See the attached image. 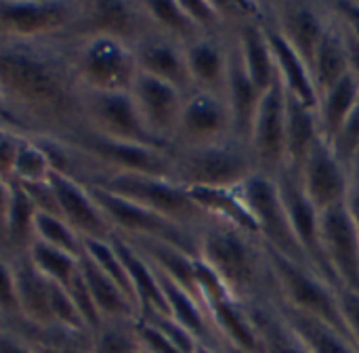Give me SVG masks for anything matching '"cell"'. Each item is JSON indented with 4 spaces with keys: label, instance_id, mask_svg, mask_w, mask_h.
<instances>
[{
    "label": "cell",
    "instance_id": "cell-45",
    "mask_svg": "<svg viewBox=\"0 0 359 353\" xmlns=\"http://www.w3.org/2000/svg\"><path fill=\"white\" fill-rule=\"evenodd\" d=\"M330 17L347 32L359 38V2L343 0V2H326Z\"/></svg>",
    "mask_w": 359,
    "mask_h": 353
},
{
    "label": "cell",
    "instance_id": "cell-42",
    "mask_svg": "<svg viewBox=\"0 0 359 353\" xmlns=\"http://www.w3.org/2000/svg\"><path fill=\"white\" fill-rule=\"evenodd\" d=\"M334 152V156L339 158V162L353 173L359 166V101L355 109L349 114V118L343 122V126L339 128V133L332 137V141L328 143Z\"/></svg>",
    "mask_w": 359,
    "mask_h": 353
},
{
    "label": "cell",
    "instance_id": "cell-30",
    "mask_svg": "<svg viewBox=\"0 0 359 353\" xmlns=\"http://www.w3.org/2000/svg\"><path fill=\"white\" fill-rule=\"evenodd\" d=\"M273 303L282 320L297 335V339L309 349V353H359L355 345L343 333L328 326L326 322L311 318L303 312H297L278 299Z\"/></svg>",
    "mask_w": 359,
    "mask_h": 353
},
{
    "label": "cell",
    "instance_id": "cell-10",
    "mask_svg": "<svg viewBox=\"0 0 359 353\" xmlns=\"http://www.w3.org/2000/svg\"><path fill=\"white\" fill-rule=\"evenodd\" d=\"M107 223L120 238H149L177 246L179 251L198 257V234L179 227L177 223L101 187L86 185Z\"/></svg>",
    "mask_w": 359,
    "mask_h": 353
},
{
    "label": "cell",
    "instance_id": "cell-32",
    "mask_svg": "<svg viewBox=\"0 0 359 353\" xmlns=\"http://www.w3.org/2000/svg\"><path fill=\"white\" fill-rule=\"evenodd\" d=\"M273 301L246 303L250 320L259 335V353H309L282 320Z\"/></svg>",
    "mask_w": 359,
    "mask_h": 353
},
{
    "label": "cell",
    "instance_id": "cell-25",
    "mask_svg": "<svg viewBox=\"0 0 359 353\" xmlns=\"http://www.w3.org/2000/svg\"><path fill=\"white\" fill-rule=\"evenodd\" d=\"M263 91L255 86L250 76L246 74L242 59L238 55L236 42L229 36V74H227V84H225V101L231 114V124H233V137L248 143L255 116L259 112V105L263 101Z\"/></svg>",
    "mask_w": 359,
    "mask_h": 353
},
{
    "label": "cell",
    "instance_id": "cell-24",
    "mask_svg": "<svg viewBox=\"0 0 359 353\" xmlns=\"http://www.w3.org/2000/svg\"><path fill=\"white\" fill-rule=\"evenodd\" d=\"M111 244L116 248V253L120 255L130 288H133V297L137 303V312H139V322L147 320L151 316H168V307H166V299L158 280L156 269L151 267V263L139 255L124 238L114 236Z\"/></svg>",
    "mask_w": 359,
    "mask_h": 353
},
{
    "label": "cell",
    "instance_id": "cell-53",
    "mask_svg": "<svg viewBox=\"0 0 359 353\" xmlns=\"http://www.w3.org/2000/svg\"><path fill=\"white\" fill-rule=\"evenodd\" d=\"M196 353H221L217 347H208V345H198Z\"/></svg>",
    "mask_w": 359,
    "mask_h": 353
},
{
    "label": "cell",
    "instance_id": "cell-39",
    "mask_svg": "<svg viewBox=\"0 0 359 353\" xmlns=\"http://www.w3.org/2000/svg\"><path fill=\"white\" fill-rule=\"evenodd\" d=\"M93 353H141L143 343L137 322H103L90 341Z\"/></svg>",
    "mask_w": 359,
    "mask_h": 353
},
{
    "label": "cell",
    "instance_id": "cell-8",
    "mask_svg": "<svg viewBox=\"0 0 359 353\" xmlns=\"http://www.w3.org/2000/svg\"><path fill=\"white\" fill-rule=\"evenodd\" d=\"M63 143L78 149L90 162L93 175L86 181L99 175H109V173H135V175H151V177L170 179L168 149L114 141V139L95 135L86 128L76 131L74 135L63 139Z\"/></svg>",
    "mask_w": 359,
    "mask_h": 353
},
{
    "label": "cell",
    "instance_id": "cell-22",
    "mask_svg": "<svg viewBox=\"0 0 359 353\" xmlns=\"http://www.w3.org/2000/svg\"><path fill=\"white\" fill-rule=\"evenodd\" d=\"M15 269L17 303L23 326L17 331H57L53 322V280L42 276L27 253L11 259ZM63 333V331H61ZM80 337V335H78Z\"/></svg>",
    "mask_w": 359,
    "mask_h": 353
},
{
    "label": "cell",
    "instance_id": "cell-21",
    "mask_svg": "<svg viewBox=\"0 0 359 353\" xmlns=\"http://www.w3.org/2000/svg\"><path fill=\"white\" fill-rule=\"evenodd\" d=\"M133 53L137 59L139 74L151 76L156 80H162L185 95H189L191 80L187 69V57H185V44L156 32L147 29L135 44Z\"/></svg>",
    "mask_w": 359,
    "mask_h": 353
},
{
    "label": "cell",
    "instance_id": "cell-34",
    "mask_svg": "<svg viewBox=\"0 0 359 353\" xmlns=\"http://www.w3.org/2000/svg\"><path fill=\"white\" fill-rule=\"evenodd\" d=\"M311 76H313V86H316L318 97L349 76V59H347L343 32L334 23V19L330 21V27L316 53V59L311 65Z\"/></svg>",
    "mask_w": 359,
    "mask_h": 353
},
{
    "label": "cell",
    "instance_id": "cell-5",
    "mask_svg": "<svg viewBox=\"0 0 359 353\" xmlns=\"http://www.w3.org/2000/svg\"><path fill=\"white\" fill-rule=\"evenodd\" d=\"M72 74L82 91L90 93H128L139 76L133 44L90 36L65 42Z\"/></svg>",
    "mask_w": 359,
    "mask_h": 353
},
{
    "label": "cell",
    "instance_id": "cell-6",
    "mask_svg": "<svg viewBox=\"0 0 359 353\" xmlns=\"http://www.w3.org/2000/svg\"><path fill=\"white\" fill-rule=\"evenodd\" d=\"M267 255H269L273 276H276L278 301L290 305L297 312H303L311 318L326 322L328 326L337 328L339 333H343L351 341V337L345 328L343 314H341L339 288L332 286L330 282H326L313 269L299 265V263L278 255L271 248H267Z\"/></svg>",
    "mask_w": 359,
    "mask_h": 353
},
{
    "label": "cell",
    "instance_id": "cell-49",
    "mask_svg": "<svg viewBox=\"0 0 359 353\" xmlns=\"http://www.w3.org/2000/svg\"><path fill=\"white\" fill-rule=\"evenodd\" d=\"M0 128L11 131V133H17L21 137H32V133L25 128V124L11 112V107L6 105V101L2 99V95H0Z\"/></svg>",
    "mask_w": 359,
    "mask_h": 353
},
{
    "label": "cell",
    "instance_id": "cell-15",
    "mask_svg": "<svg viewBox=\"0 0 359 353\" xmlns=\"http://www.w3.org/2000/svg\"><path fill=\"white\" fill-rule=\"evenodd\" d=\"M276 183H278L282 202L286 206V213L290 217L297 242L301 244L311 269L318 276H322L326 282H330L332 286L339 288V284H337V280H334V276L330 272V265L326 261L324 246H322L320 211L309 202V198L305 196V192L301 187V181H299L297 173H292L290 168L282 171L276 177Z\"/></svg>",
    "mask_w": 359,
    "mask_h": 353
},
{
    "label": "cell",
    "instance_id": "cell-19",
    "mask_svg": "<svg viewBox=\"0 0 359 353\" xmlns=\"http://www.w3.org/2000/svg\"><path fill=\"white\" fill-rule=\"evenodd\" d=\"M297 177L305 196L320 213L341 206L349 198L351 173L339 162L332 147L324 139L311 149Z\"/></svg>",
    "mask_w": 359,
    "mask_h": 353
},
{
    "label": "cell",
    "instance_id": "cell-11",
    "mask_svg": "<svg viewBox=\"0 0 359 353\" xmlns=\"http://www.w3.org/2000/svg\"><path fill=\"white\" fill-rule=\"evenodd\" d=\"M82 120L84 128L95 135L133 145L168 149L147 133L130 93L82 91Z\"/></svg>",
    "mask_w": 359,
    "mask_h": 353
},
{
    "label": "cell",
    "instance_id": "cell-29",
    "mask_svg": "<svg viewBox=\"0 0 359 353\" xmlns=\"http://www.w3.org/2000/svg\"><path fill=\"white\" fill-rule=\"evenodd\" d=\"M238 55L242 59V65L255 86L263 93H267L278 82V72L273 63V55L263 29V23H248L231 34Z\"/></svg>",
    "mask_w": 359,
    "mask_h": 353
},
{
    "label": "cell",
    "instance_id": "cell-12",
    "mask_svg": "<svg viewBox=\"0 0 359 353\" xmlns=\"http://www.w3.org/2000/svg\"><path fill=\"white\" fill-rule=\"evenodd\" d=\"M147 29H151V25L143 0H82L80 17L63 42L107 36L135 44Z\"/></svg>",
    "mask_w": 359,
    "mask_h": 353
},
{
    "label": "cell",
    "instance_id": "cell-44",
    "mask_svg": "<svg viewBox=\"0 0 359 353\" xmlns=\"http://www.w3.org/2000/svg\"><path fill=\"white\" fill-rule=\"evenodd\" d=\"M339 303H341L345 328L359 352V293L349 288H339Z\"/></svg>",
    "mask_w": 359,
    "mask_h": 353
},
{
    "label": "cell",
    "instance_id": "cell-3",
    "mask_svg": "<svg viewBox=\"0 0 359 353\" xmlns=\"http://www.w3.org/2000/svg\"><path fill=\"white\" fill-rule=\"evenodd\" d=\"M170 179L185 189H238L257 173L248 143L227 139L212 145L170 147Z\"/></svg>",
    "mask_w": 359,
    "mask_h": 353
},
{
    "label": "cell",
    "instance_id": "cell-41",
    "mask_svg": "<svg viewBox=\"0 0 359 353\" xmlns=\"http://www.w3.org/2000/svg\"><path fill=\"white\" fill-rule=\"evenodd\" d=\"M0 326L17 333L23 322L17 303V286H15V269L11 259L0 255Z\"/></svg>",
    "mask_w": 359,
    "mask_h": 353
},
{
    "label": "cell",
    "instance_id": "cell-4",
    "mask_svg": "<svg viewBox=\"0 0 359 353\" xmlns=\"http://www.w3.org/2000/svg\"><path fill=\"white\" fill-rule=\"evenodd\" d=\"M82 185L101 187L124 200H130L172 223L200 234L212 219L194 202L191 194L166 177L135 175V173H109L93 177Z\"/></svg>",
    "mask_w": 359,
    "mask_h": 353
},
{
    "label": "cell",
    "instance_id": "cell-40",
    "mask_svg": "<svg viewBox=\"0 0 359 353\" xmlns=\"http://www.w3.org/2000/svg\"><path fill=\"white\" fill-rule=\"evenodd\" d=\"M34 234H36V240H40L53 248H59L72 257H80L84 251L82 238L61 217L38 213L36 223H34Z\"/></svg>",
    "mask_w": 359,
    "mask_h": 353
},
{
    "label": "cell",
    "instance_id": "cell-47",
    "mask_svg": "<svg viewBox=\"0 0 359 353\" xmlns=\"http://www.w3.org/2000/svg\"><path fill=\"white\" fill-rule=\"evenodd\" d=\"M19 139H21V135L0 128V177H4V179H11V168H13Z\"/></svg>",
    "mask_w": 359,
    "mask_h": 353
},
{
    "label": "cell",
    "instance_id": "cell-48",
    "mask_svg": "<svg viewBox=\"0 0 359 353\" xmlns=\"http://www.w3.org/2000/svg\"><path fill=\"white\" fill-rule=\"evenodd\" d=\"M0 353H36L27 341H23L19 335H15L8 328L0 326Z\"/></svg>",
    "mask_w": 359,
    "mask_h": 353
},
{
    "label": "cell",
    "instance_id": "cell-55",
    "mask_svg": "<svg viewBox=\"0 0 359 353\" xmlns=\"http://www.w3.org/2000/svg\"><path fill=\"white\" fill-rule=\"evenodd\" d=\"M141 353H147V352H145V349H143V352H141Z\"/></svg>",
    "mask_w": 359,
    "mask_h": 353
},
{
    "label": "cell",
    "instance_id": "cell-52",
    "mask_svg": "<svg viewBox=\"0 0 359 353\" xmlns=\"http://www.w3.org/2000/svg\"><path fill=\"white\" fill-rule=\"evenodd\" d=\"M347 208H349L359 232V166L351 173V192H349V198H347Z\"/></svg>",
    "mask_w": 359,
    "mask_h": 353
},
{
    "label": "cell",
    "instance_id": "cell-50",
    "mask_svg": "<svg viewBox=\"0 0 359 353\" xmlns=\"http://www.w3.org/2000/svg\"><path fill=\"white\" fill-rule=\"evenodd\" d=\"M337 23V21H334ZM339 25V23H337ZM341 27V25H339ZM341 32H343V40H345V48H347V59H349V74L355 78V82L359 84V38L358 36H353L351 32H347V29H343L341 27Z\"/></svg>",
    "mask_w": 359,
    "mask_h": 353
},
{
    "label": "cell",
    "instance_id": "cell-26",
    "mask_svg": "<svg viewBox=\"0 0 359 353\" xmlns=\"http://www.w3.org/2000/svg\"><path fill=\"white\" fill-rule=\"evenodd\" d=\"M263 29L273 55V63H276V72L278 78L284 86V91L288 95H292L294 99H299L301 103L309 105V107H318V93L313 86V76L309 65L301 59V55L278 34V29L269 23V19L265 17L263 21Z\"/></svg>",
    "mask_w": 359,
    "mask_h": 353
},
{
    "label": "cell",
    "instance_id": "cell-51",
    "mask_svg": "<svg viewBox=\"0 0 359 353\" xmlns=\"http://www.w3.org/2000/svg\"><path fill=\"white\" fill-rule=\"evenodd\" d=\"M11 204V179L0 177V255H2V242H4V225Z\"/></svg>",
    "mask_w": 359,
    "mask_h": 353
},
{
    "label": "cell",
    "instance_id": "cell-54",
    "mask_svg": "<svg viewBox=\"0 0 359 353\" xmlns=\"http://www.w3.org/2000/svg\"><path fill=\"white\" fill-rule=\"evenodd\" d=\"M217 349H219V352H221V353H246V352H242V349H236V347H229V345H219Z\"/></svg>",
    "mask_w": 359,
    "mask_h": 353
},
{
    "label": "cell",
    "instance_id": "cell-7",
    "mask_svg": "<svg viewBox=\"0 0 359 353\" xmlns=\"http://www.w3.org/2000/svg\"><path fill=\"white\" fill-rule=\"evenodd\" d=\"M82 0H0V40L63 42Z\"/></svg>",
    "mask_w": 359,
    "mask_h": 353
},
{
    "label": "cell",
    "instance_id": "cell-27",
    "mask_svg": "<svg viewBox=\"0 0 359 353\" xmlns=\"http://www.w3.org/2000/svg\"><path fill=\"white\" fill-rule=\"evenodd\" d=\"M80 276L82 282L101 316L103 322H139V314L135 303L86 257L80 255Z\"/></svg>",
    "mask_w": 359,
    "mask_h": 353
},
{
    "label": "cell",
    "instance_id": "cell-2",
    "mask_svg": "<svg viewBox=\"0 0 359 353\" xmlns=\"http://www.w3.org/2000/svg\"><path fill=\"white\" fill-rule=\"evenodd\" d=\"M198 257L240 301H273L278 286L265 244L242 229L210 221L198 234Z\"/></svg>",
    "mask_w": 359,
    "mask_h": 353
},
{
    "label": "cell",
    "instance_id": "cell-38",
    "mask_svg": "<svg viewBox=\"0 0 359 353\" xmlns=\"http://www.w3.org/2000/svg\"><path fill=\"white\" fill-rule=\"evenodd\" d=\"M27 257L42 276H46L48 280L57 282L63 288H69L80 276V261H78L80 257H72L36 238L27 248Z\"/></svg>",
    "mask_w": 359,
    "mask_h": 353
},
{
    "label": "cell",
    "instance_id": "cell-23",
    "mask_svg": "<svg viewBox=\"0 0 359 353\" xmlns=\"http://www.w3.org/2000/svg\"><path fill=\"white\" fill-rule=\"evenodd\" d=\"M191 88L210 95H225L229 74V36H200L185 44Z\"/></svg>",
    "mask_w": 359,
    "mask_h": 353
},
{
    "label": "cell",
    "instance_id": "cell-37",
    "mask_svg": "<svg viewBox=\"0 0 359 353\" xmlns=\"http://www.w3.org/2000/svg\"><path fill=\"white\" fill-rule=\"evenodd\" d=\"M50 173H53V162L40 139L21 137L11 168V181H17L21 185H38V183H46Z\"/></svg>",
    "mask_w": 359,
    "mask_h": 353
},
{
    "label": "cell",
    "instance_id": "cell-1",
    "mask_svg": "<svg viewBox=\"0 0 359 353\" xmlns=\"http://www.w3.org/2000/svg\"><path fill=\"white\" fill-rule=\"evenodd\" d=\"M0 95L32 137L63 141L84 128L65 42L0 40Z\"/></svg>",
    "mask_w": 359,
    "mask_h": 353
},
{
    "label": "cell",
    "instance_id": "cell-35",
    "mask_svg": "<svg viewBox=\"0 0 359 353\" xmlns=\"http://www.w3.org/2000/svg\"><path fill=\"white\" fill-rule=\"evenodd\" d=\"M358 101L359 84L355 82V78L351 74L318 97L316 112H318L320 131H322V137H324L326 143L332 141V137L339 133V128L343 126V122L355 109Z\"/></svg>",
    "mask_w": 359,
    "mask_h": 353
},
{
    "label": "cell",
    "instance_id": "cell-33",
    "mask_svg": "<svg viewBox=\"0 0 359 353\" xmlns=\"http://www.w3.org/2000/svg\"><path fill=\"white\" fill-rule=\"evenodd\" d=\"M194 202L212 219L259 238L255 219L238 189H187ZM261 240V238H259Z\"/></svg>",
    "mask_w": 359,
    "mask_h": 353
},
{
    "label": "cell",
    "instance_id": "cell-18",
    "mask_svg": "<svg viewBox=\"0 0 359 353\" xmlns=\"http://www.w3.org/2000/svg\"><path fill=\"white\" fill-rule=\"evenodd\" d=\"M322 246L339 288L359 293V232L347 202L320 213Z\"/></svg>",
    "mask_w": 359,
    "mask_h": 353
},
{
    "label": "cell",
    "instance_id": "cell-14",
    "mask_svg": "<svg viewBox=\"0 0 359 353\" xmlns=\"http://www.w3.org/2000/svg\"><path fill=\"white\" fill-rule=\"evenodd\" d=\"M267 19L311 69L316 53L332 21L326 2H307V0L267 2Z\"/></svg>",
    "mask_w": 359,
    "mask_h": 353
},
{
    "label": "cell",
    "instance_id": "cell-43",
    "mask_svg": "<svg viewBox=\"0 0 359 353\" xmlns=\"http://www.w3.org/2000/svg\"><path fill=\"white\" fill-rule=\"evenodd\" d=\"M27 343L36 353H93L90 341L74 339V337H44Z\"/></svg>",
    "mask_w": 359,
    "mask_h": 353
},
{
    "label": "cell",
    "instance_id": "cell-13",
    "mask_svg": "<svg viewBox=\"0 0 359 353\" xmlns=\"http://www.w3.org/2000/svg\"><path fill=\"white\" fill-rule=\"evenodd\" d=\"M257 173L276 179L288 168L286 160V91L278 82L263 95L248 137Z\"/></svg>",
    "mask_w": 359,
    "mask_h": 353
},
{
    "label": "cell",
    "instance_id": "cell-9",
    "mask_svg": "<svg viewBox=\"0 0 359 353\" xmlns=\"http://www.w3.org/2000/svg\"><path fill=\"white\" fill-rule=\"evenodd\" d=\"M238 192L255 219L261 242L267 248L276 251L278 255L311 269L301 244L297 242V236H294L290 217L286 213V206L282 202L276 179L255 173L238 187Z\"/></svg>",
    "mask_w": 359,
    "mask_h": 353
},
{
    "label": "cell",
    "instance_id": "cell-46",
    "mask_svg": "<svg viewBox=\"0 0 359 353\" xmlns=\"http://www.w3.org/2000/svg\"><path fill=\"white\" fill-rule=\"evenodd\" d=\"M137 328H139V337H141V343H143V349L147 353H185L181 349H177L175 345H170L158 331H154L149 324H143V322H137Z\"/></svg>",
    "mask_w": 359,
    "mask_h": 353
},
{
    "label": "cell",
    "instance_id": "cell-20",
    "mask_svg": "<svg viewBox=\"0 0 359 353\" xmlns=\"http://www.w3.org/2000/svg\"><path fill=\"white\" fill-rule=\"evenodd\" d=\"M48 185L55 196L59 217L82 240H111L116 236L86 185L55 171L48 177Z\"/></svg>",
    "mask_w": 359,
    "mask_h": 353
},
{
    "label": "cell",
    "instance_id": "cell-17",
    "mask_svg": "<svg viewBox=\"0 0 359 353\" xmlns=\"http://www.w3.org/2000/svg\"><path fill=\"white\" fill-rule=\"evenodd\" d=\"M135 107L141 116L143 126L147 128V133L164 147L170 149L177 128H179V120H181V112H183V103H185V93L162 82L156 80L151 76L139 74L133 88L128 91Z\"/></svg>",
    "mask_w": 359,
    "mask_h": 353
},
{
    "label": "cell",
    "instance_id": "cell-28",
    "mask_svg": "<svg viewBox=\"0 0 359 353\" xmlns=\"http://www.w3.org/2000/svg\"><path fill=\"white\" fill-rule=\"evenodd\" d=\"M316 107H309L286 93V160L292 173H299L311 149L322 141Z\"/></svg>",
    "mask_w": 359,
    "mask_h": 353
},
{
    "label": "cell",
    "instance_id": "cell-31",
    "mask_svg": "<svg viewBox=\"0 0 359 353\" xmlns=\"http://www.w3.org/2000/svg\"><path fill=\"white\" fill-rule=\"evenodd\" d=\"M36 206L29 194L15 181H11V204L4 225V242H2V257L15 259L27 253L29 244L34 242V223H36Z\"/></svg>",
    "mask_w": 359,
    "mask_h": 353
},
{
    "label": "cell",
    "instance_id": "cell-16",
    "mask_svg": "<svg viewBox=\"0 0 359 353\" xmlns=\"http://www.w3.org/2000/svg\"><path fill=\"white\" fill-rule=\"evenodd\" d=\"M233 137L231 114L223 95L191 91L185 97L179 128L170 147L212 145Z\"/></svg>",
    "mask_w": 359,
    "mask_h": 353
},
{
    "label": "cell",
    "instance_id": "cell-36",
    "mask_svg": "<svg viewBox=\"0 0 359 353\" xmlns=\"http://www.w3.org/2000/svg\"><path fill=\"white\" fill-rule=\"evenodd\" d=\"M145 15L149 19L151 29L181 42L189 44L196 38H200L198 27L189 19L187 11L183 8V2L179 0H143Z\"/></svg>",
    "mask_w": 359,
    "mask_h": 353
}]
</instances>
